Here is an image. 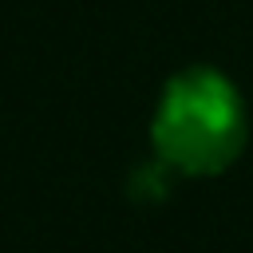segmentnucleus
Wrapping results in <instances>:
<instances>
[{"instance_id": "1", "label": "nucleus", "mask_w": 253, "mask_h": 253, "mask_svg": "<svg viewBox=\"0 0 253 253\" xmlns=\"http://www.w3.org/2000/svg\"><path fill=\"white\" fill-rule=\"evenodd\" d=\"M245 138L249 111L229 75L190 63L166 79L150 119V142L162 166L190 178H210L233 166Z\"/></svg>"}]
</instances>
